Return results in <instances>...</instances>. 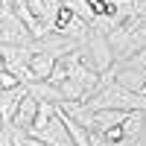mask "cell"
<instances>
[{
    "label": "cell",
    "mask_w": 146,
    "mask_h": 146,
    "mask_svg": "<svg viewBox=\"0 0 146 146\" xmlns=\"http://www.w3.org/2000/svg\"><path fill=\"white\" fill-rule=\"evenodd\" d=\"M85 105H88L91 111H143L146 114V96L120 88L117 82L100 88L91 100H85Z\"/></svg>",
    "instance_id": "1"
},
{
    "label": "cell",
    "mask_w": 146,
    "mask_h": 146,
    "mask_svg": "<svg viewBox=\"0 0 146 146\" xmlns=\"http://www.w3.org/2000/svg\"><path fill=\"white\" fill-rule=\"evenodd\" d=\"M29 44H32V35L15 18V12L0 18V47H29Z\"/></svg>",
    "instance_id": "2"
},
{
    "label": "cell",
    "mask_w": 146,
    "mask_h": 146,
    "mask_svg": "<svg viewBox=\"0 0 146 146\" xmlns=\"http://www.w3.org/2000/svg\"><path fill=\"white\" fill-rule=\"evenodd\" d=\"M27 88V94L32 96V100H38V102H47V105H62L64 102V96H62V91L56 88L53 82H29V85H23Z\"/></svg>",
    "instance_id": "3"
},
{
    "label": "cell",
    "mask_w": 146,
    "mask_h": 146,
    "mask_svg": "<svg viewBox=\"0 0 146 146\" xmlns=\"http://www.w3.org/2000/svg\"><path fill=\"white\" fill-rule=\"evenodd\" d=\"M56 108H58L62 114H67L70 120H76L82 129H88V131H91V129H96V123H94L96 114H94L85 102H62V105H56Z\"/></svg>",
    "instance_id": "4"
},
{
    "label": "cell",
    "mask_w": 146,
    "mask_h": 146,
    "mask_svg": "<svg viewBox=\"0 0 146 146\" xmlns=\"http://www.w3.org/2000/svg\"><path fill=\"white\" fill-rule=\"evenodd\" d=\"M35 114H38V100H32V96L27 94V96L18 102L15 117H12V123H9V126H15V129H23V131H27V129L35 123Z\"/></svg>",
    "instance_id": "5"
},
{
    "label": "cell",
    "mask_w": 146,
    "mask_h": 146,
    "mask_svg": "<svg viewBox=\"0 0 146 146\" xmlns=\"http://www.w3.org/2000/svg\"><path fill=\"white\" fill-rule=\"evenodd\" d=\"M27 96V88L18 85V88H9V91H0V120H3V126L12 123V117H15V108L18 102Z\"/></svg>",
    "instance_id": "6"
},
{
    "label": "cell",
    "mask_w": 146,
    "mask_h": 146,
    "mask_svg": "<svg viewBox=\"0 0 146 146\" xmlns=\"http://www.w3.org/2000/svg\"><path fill=\"white\" fill-rule=\"evenodd\" d=\"M53 64H56V56H50V53H32V58H29L32 82H44V79H50Z\"/></svg>",
    "instance_id": "7"
},
{
    "label": "cell",
    "mask_w": 146,
    "mask_h": 146,
    "mask_svg": "<svg viewBox=\"0 0 146 146\" xmlns=\"http://www.w3.org/2000/svg\"><path fill=\"white\" fill-rule=\"evenodd\" d=\"M140 129H143V111H129L126 120L120 123V131H123L126 140H135L140 135Z\"/></svg>",
    "instance_id": "8"
},
{
    "label": "cell",
    "mask_w": 146,
    "mask_h": 146,
    "mask_svg": "<svg viewBox=\"0 0 146 146\" xmlns=\"http://www.w3.org/2000/svg\"><path fill=\"white\" fill-rule=\"evenodd\" d=\"M9 137H12V146H44L41 140H35L32 135H27L23 129H15V126H9Z\"/></svg>",
    "instance_id": "9"
},
{
    "label": "cell",
    "mask_w": 146,
    "mask_h": 146,
    "mask_svg": "<svg viewBox=\"0 0 146 146\" xmlns=\"http://www.w3.org/2000/svg\"><path fill=\"white\" fill-rule=\"evenodd\" d=\"M18 76H15V73H9V70H3V73H0V88H3V91H9V88H18Z\"/></svg>",
    "instance_id": "10"
},
{
    "label": "cell",
    "mask_w": 146,
    "mask_h": 146,
    "mask_svg": "<svg viewBox=\"0 0 146 146\" xmlns=\"http://www.w3.org/2000/svg\"><path fill=\"white\" fill-rule=\"evenodd\" d=\"M9 12H12V9H9V3H6V0H0V18H6Z\"/></svg>",
    "instance_id": "11"
},
{
    "label": "cell",
    "mask_w": 146,
    "mask_h": 146,
    "mask_svg": "<svg viewBox=\"0 0 146 146\" xmlns=\"http://www.w3.org/2000/svg\"><path fill=\"white\" fill-rule=\"evenodd\" d=\"M0 73H3V58H0Z\"/></svg>",
    "instance_id": "12"
}]
</instances>
